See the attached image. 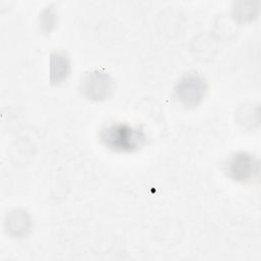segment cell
<instances>
[{
    "label": "cell",
    "mask_w": 261,
    "mask_h": 261,
    "mask_svg": "<svg viewBox=\"0 0 261 261\" xmlns=\"http://www.w3.org/2000/svg\"><path fill=\"white\" fill-rule=\"evenodd\" d=\"M112 90L113 81L105 72L93 70L81 81V92L91 100H103L112 93Z\"/></svg>",
    "instance_id": "4"
},
{
    "label": "cell",
    "mask_w": 261,
    "mask_h": 261,
    "mask_svg": "<svg viewBox=\"0 0 261 261\" xmlns=\"http://www.w3.org/2000/svg\"><path fill=\"white\" fill-rule=\"evenodd\" d=\"M29 217L23 210H13L7 214V217L5 219V227L7 232H9L14 238H20L22 236L27 234V228L23 226H20V224L25 225L29 227L30 221Z\"/></svg>",
    "instance_id": "6"
},
{
    "label": "cell",
    "mask_w": 261,
    "mask_h": 261,
    "mask_svg": "<svg viewBox=\"0 0 261 261\" xmlns=\"http://www.w3.org/2000/svg\"><path fill=\"white\" fill-rule=\"evenodd\" d=\"M207 83L197 72L185 74L176 84L175 95L178 101L187 107L197 106L205 97Z\"/></svg>",
    "instance_id": "2"
},
{
    "label": "cell",
    "mask_w": 261,
    "mask_h": 261,
    "mask_svg": "<svg viewBox=\"0 0 261 261\" xmlns=\"http://www.w3.org/2000/svg\"><path fill=\"white\" fill-rule=\"evenodd\" d=\"M101 144L115 153H134L147 144V135L141 125L114 121L99 132Z\"/></svg>",
    "instance_id": "1"
},
{
    "label": "cell",
    "mask_w": 261,
    "mask_h": 261,
    "mask_svg": "<svg viewBox=\"0 0 261 261\" xmlns=\"http://www.w3.org/2000/svg\"><path fill=\"white\" fill-rule=\"evenodd\" d=\"M70 72V61L64 51H54L50 59V79L54 85L66 81Z\"/></svg>",
    "instance_id": "5"
},
{
    "label": "cell",
    "mask_w": 261,
    "mask_h": 261,
    "mask_svg": "<svg viewBox=\"0 0 261 261\" xmlns=\"http://www.w3.org/2000/svg\"><path fill=\"white\" fill-rule=\"evenodd\" d=\"M224 172L236 181L246 182L257 175L259 163L254 156L247 152H237L224 162Z\"/></svg>",
    "instance_id": "3"
}]
</instances>
